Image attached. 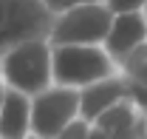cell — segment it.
<instances>
[{
    "label": "cell",
    "mask_w": 147,
    "mask_h": 139,
    "mask_svg": "<svg viewBox=\"0 0 147 139\" xmlns=\"http://www.w3.org/2000/svg\"><path fill=\"white\" fill-rule=\"evenodd\" d=\"M0 80H3V54H0Z\"/></svg>",
    "instance_id": "obj_15"
},
{
    "label": "cell",
    "mask_w": 147,
    "mask_h": 139,
    "mask_svg": "<svg viewBox=\"0 0 147 139\" xmlns=\"http://www.w3.org/2000/svg\"><path fill=\"white\" fill-rule=\"evenodd\" d=\"M6 91H9V88L3 85V80H0V111H3V102H6Z\"/></svg>",
    "instance_id": "obj_13"
},
{
    "label": "cell",
    "mask_w": 147,
    "mask_h": 139,
    "mask_svg": "<svg viewBox=\"0 0 147 139\" xmlns=\"http://www.w3.org/2000/svg\"><path fill=\"white\" fill-rule=\"evenodd\" d=\"M113 14H133V12H144L147 0H105Z\"/></svg>",
    "instance_id": "obj_12"
},
{
    "label": "cell",
    "mask_w": 147,
    "mask_h": 139,
    "mask_svg": "<svg viewBox=\"0 0 147 139\" xmlns=\"http://www.w3.org/2000/svg\"><path fill=\"white\" fill-rule=\"evenodd\" d=\"M142 139H147V114H144V119H142Z\"/></svg>",
    "instance_id": "obj_14"
},
{
    "label": "cell",
    "mask_w": 147,
    "mask_h": 139,
    "mask_svg": "<svg viewBox=\"0 0 147 139\" xmlns=\"http://www.w3.org/2000/svg\"><path fill=\"white\" fill-rule=\"evenodd\" d=\"M125 99H133L130 82L122 77V74L108 77V80H102V82H96V85L82 91V119L93 125L105 111L116 108V105L125 102Z\"/></svg>",
    "instance_id": "obj_7"
},
{
    "label": "cell",
    "mask_w": 147,
    "mask_h": 139,
    "mask_svg": "<svg viewBox=\"0 0 147 139\" xmlns=\"http://www.w3.org/2000/svg\"><path fill=\"white\" fill-rule=\"evenodd\" d=\"M113 17L116 14L108 9V3L71 9L65 14H57L48 43L51 46H105Z\"/></svg>",
    "instance_id": "obj_4"
},
{
    "label": "cell",
    "mask_w": 147,
    "mask_h": 139,
    "mask_svg": "<svg viewBox=\"0 0 147 139\" xmlns=\"http://www.w3.org/2000/svg\"><path fill=\"white\" fill-rule=\"evenodd\" d=\"M54 20L42 0H0V54L28 40H48Z\"/></svg>",
    "instance_id": "obj_3"
},
{
    "label": "cell",
    "mask_w": 147,
    "mask_h": 139,
    "mask_svg": "<svg viewBox=\"0 0 147 139\" xmlns=\"http://www.w3.org/2000/svg\"><path fill=\"white\" fill-rule=\"evenodd\" d=\"M59 139H108L96 125H91V122L85 119H76L74 125H68L65 131H62V136Z\"/></svg>",
    "instance_id": "obj_10"
},
{
    "label": "cell",
    "mask_w": 147,
    "mask_h": 139,
    "mask_svg": "<svg viewBox=\"0 0 147 139\" xmlns=\"http://www.w3.org/2000/svg\"><path fill=\"white\" fill-rule=\"evenodd\" d=\"M142 119H144V111L133 99H125L116 108L105 111L93 125L108 139H142Z\"/></svg>",
    "instance_id": "obj_8"
},
{
    "label": "cell",
    "mask_w": 147,
    "mask_h": 139,
    "mask_svg": "<svg viewBox=\"0 0 147 139\" xmlns=\"http://www.w3.org/2000/svg\"><path fill=\"white\" fill-rule=\"evenodd\" d=\"M3 85L40 97L54 85V48L48 40H28L3 54Z\"/></svg>",
    "instance_id": "obj_1"
},
{
    "label": "cell",
    "mask_w": 147,
    "mask_h": 139,
    "mask_svg": "<svg viewBox=\"0 0 147 139\" xmlns=\"http://www.w3.org/2000/svg\"><path fill=\"white\" fill-rule=\"evenodd\" d=\"M144 43H147V14L144 12H133V14H116L113 17L110 34H108L102 48L122 68L130 60V54L139 51Z\"/></svg>",
    "instance_id": "obj_6"
},
{
    "label": "cell",
    "mask_w": 147,
    "mask_h": 139,
    "mask_svg": "<svg viewBox=\"0 0 147 139\" xmlns=\"http://www.w3.org/2000/svg\"><path fill=\"white\" fill-rule=\"evenodd\" d=\"M82 119V91L51 85L31 99V136L59 139L62 131Z\"/></svg>",
    "instance_id": "obj_5"
},
{
    "label": "cell",
    "mask_w": 147,
    "mask_h": 139,
    "mask_svg": "<svg viewBox=\"0 0 147 139\" xmlns=\"http://www.w3.org/2000/svg\"><path fill=\"white\" fill-rule=\"evenodd\" d=\"M45 6H48V12L51 14H65V12H71V9H79V6H96V3H105V0H42Z\"/></svg>",
    "instance_id": "obj_11"
},
{
    "label": "cell",
    "mask_w": 147,
    "mask_h": 139,
    "mask_svg": "<svg viewBox=\"0 0 147 139\" xmlns=\"http://www.w3.org/2000/svg\"><path fill=\"white\" fill-rule=\"evenodd\" d=\"M51 48H54V85L85 91L108 77L122 74L102 46H51Z\"/></svg>",
    "instance_id": "obj_2"
},
{
    "label": "cell",
    "mask_w": 147,
    "mask_h": 139,
    "mask_svg": "<svg viewBox=\"0 0 147 139\" xmlns=\"http://www.w3.org/2000/svg\"><path fill=\"white\" fill-rule=\"evenodd\" d=\"M31 136V97L20 91H6L0 111V139H28Z\"/></svg>",
    "instance_id": "obj_9"
},
{
    "label": "cell",
    "mask_w": 147,
    "mask_h": 139,
    "mask_svg": "<svg viewBox=\"0 0 147 139\" xmlns=\"http://www.w3.org/2000/svg\"><path fill=\"white\" fill-rule=\"evenodd\" d=\"M144 14H147V9H144Z\"/></svg>",
    "instance_id": "obj_17"
},
{
    "label": "cell",
    "mask_w": 147,
    "mask_h": 139,
    "mask_svg": "<svg viewBox=\"0 0 147 139\" xmlns=\"http://www.w3.org/2000/svg\"><path fill=\"white\" fill-rule=\"evenodd\" d=\"M28 139H40V136H28Z\"/></svg>",
    "instance_id": "obj_16"
}]
</instances>
